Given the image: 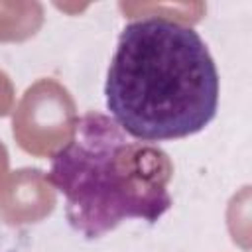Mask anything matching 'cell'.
Returning <instances> with one entry per match:
<instances>
[{"label": "cell", "instance_id": "obj_1", "mask_svg": "<svg viewBox=\"0 0 252 252\" xmlns=\"http://www.w3.org/2000/svg\"><path fill=\"white\" fill-rule=\"evenodd\" d=\"M106 108L144 142L201 132L217 114L219 73L193 28L163 18L128 24L110 61Z\"/></svg>", "mask_w": 252, "mask_h": 252}, {"label": "cell", "instance_id": "obj_2", "mask_svg": "<svg viewBox=\"0 0 252 252\" xmlns=\"http://www.w3.org/2000/svg\"><path fill=\"white\" fill-rule=\"evenodd\" d=\"M169 156L130 138L112 118L87 112L53 154L47 179L65 197L69 224L100 238L126 219L156 222L173 205Z\"/></svg>", "mask_w": 252, "mask_h": 252}, {"label": "cell", "instance_id": "obj_3", "mask_svg": "<svg viewBox=\"0 0 252 252\" xmlns=\"http://www.w3.org/2000/svg\"><path fill=\"white\" fill-rule=\"evenodd\" d=\"M75 122L69 93L55 81L45 79L28 89L14 116V136L24 150L45 156L73 136Z\"/></svg>", "mask_w": 252, "mask_h": 252}, {"label": "cell", "instance_id": "obj_4", "mask_svg": "<svg viewBox=\"0 0 252 252\" xmlns=\"http://www.w3.org/2000/svg\"><path fill=\"white\" fill-rule=\"evenodd\" d=\"M8 189V197L0 199V215L8 219V222L35 220L53 207V197L43 185V177L37 169L18 171Z\"/></svg>", "mask_w": 252, "mask_h": 252}, {"label": "cell", "instance_id": "obj_5", "mask_svg": "<svg viewBox=\"0 0 252 252\" xmlns=\"http://www.w3.org/2000/svg\"><path fill=\"white\" fill-rule=\"evenodd\" d=\"M43 8L37 2L0 4V39H24L41 24Z\"/></svg>", "mask_w": 252, "mask_h": 252}, {"label": "cell", "instance_id": "obj_6", "mask_svg": "<svg viewBox=\"0 0 252 252\" xmlns=\"http://www.w3.org/2000/svg\"><path fill=\"white\" fill-rule=\"evenodd\" d=\"M12 104V85L8 77L0 71V114H6Z\"/></svg>", "mask_w": 252, "mask_h": 252}]
</instances>
